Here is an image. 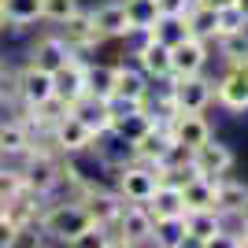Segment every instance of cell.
<instances>
[{
  "label": "cell",
  "instance_id": "6da1fadb",
  "mask_svg": "<svg viewBox=\"0 0 248 248\" xmlns=\"http://www.w3.org/2000/svg\"><path fill=\"white\" fill-rule=\"evenodd\" d=\"M85 226H89V215H85V207L78 204L71 193H67L63 200L48 197L41 204L37 230H41L48 241H56V245H71V237H74V233H82Z\"/></svg>",
  "mask_w": 248,
  "mask_h": 248
},
{
  "label": "cell",
  "instance_id": "7a4b0ae2",
  "mask_svg": "<svg viewBox=\"0 0 248 248\" xmlns=\"http://www.w3.org/2000/svg\"><path fill=\"white\" fill-rule=\"evenodd\" d=\"M152 230H155V218L145 204H123L119 218L108 230V245H115V248L152 245Z\"/></svg>",
  "mask_w": 248,
  "mask_h": 248
},
{
  "label": "cell",
  "instance_id": "3957f363",
  "mask_svg": "<svg viewBox=\"0 0 248 248\" xmlns=\"http://www.w3.org/2000/svg\"><path fill=\"white\" fill-rule=\"evenodd\" d=\"M111 174H115V193H119L126 204H145L155 193V186H159L155 167L141 163V159H126L123 167H115Z\"/></svg>",
  "mask_w": 248,
  "mask_h": 248
},
{
  "label": "cell",
  "instance_id": "277c9868",
  "mask_svg": "<svg viewBox=\"0 0 248 248\" xmlns=\"http://www.w3.org/2000/svg\"><path fill=\"white\" fill-rule=\"evenodd\" d=\"M48 141L56 145V152H60V155H85L89 148L96 145V134L71 111V108H67V115H60L56 126L48 130Z\"/></svg>",
  "mask_w": 248,
  "mask_h": 248
},
{
  "label": "cell",
  "instance_id": "5b68a950",
  "mask_svg": "<svg viewBox=\"0 0 248 248\" xmlns=\"http://www.w3.org/2000/svg\"><path fill=\"white\" fill-rule=\"evenodd\" d=\"M170 96H174L178 111H207L215 104V82L200 74H170Z\"/></svg>",
  "mask_w": 248,
  "mask_h": 248
},
{
  "label": "cell",
  "instance_id": "8992f818",
  "mask_svg": "<svg viewBox=\"0 0 248 248\" xmlns=\"http://www.w3.org/2000/svg\"><path fill=\"white\" fill-rule=\"evenodd\" d=\"M74 200L85 207V215H89V222H96V226H108L111 230V222L119 218V211H123L126 200L115 193V189L100 186V182H93V186H85L82 193H74Z\"/></svg>",
  "mask_w": 248,
  "mask_h": 248
},
{
  "label": "cell",
  "instance_id": "52a82bcc",
  "mask_svg": "<svg viewBox=\"0 0 248 248\" xmlns=\"http://www.w3.org/2000/svg\"><path fill=\"white\" fill-rule=\"evenodd\" d=\"M52 30L67 41V48H71L74 56H85V52H93V48H100V45H104V37L96 33V26H93L89 8H78L74 15H67V19H63L60 26H52Z\"/></svg>",
  "mask_w": 248,
  "mask_h": 248
},
{
  "label": "cell",
  "instance_id": "ba28073f",
  "mask_svg": "<svg viewBox=\"0 0 248 248\" xmlns=\"http://www.w3.org/2000/svg\"><path fill=\"white\" fill-rule=\"evenodd\" d=\"M11 93H15V104L19 108H33V104H41L52 96V74L41 71V67H19V71L11 74Z\"/></svg>",
  "mask_w": 248,
  "mask_h": 248
},
{
  "label": "cell",
  "instance_id": "9c48e42d",
  "mask_svg": "<svg viewBox=\"0 0 248 248\" xmlns=\"http://www.w3.org/2000/svg\"><path fill=\"white\" fill-rule=\"evenodd\" d=\"M215 104L233 115L248 111V67L245 63H226V74L215 82Z\"/></svg>",
  "mask_w": 248,
  "mask_h": 248
},
{
  "label": "cell",
  "instance_id": "30bf717a",
  "mask_svg": "<svg viewBox=\"0 0 248 248\" xmlns=\"http://www.w3.org/2000/svg\"><path fill=\"white\" fill-rule=\"evenodd\" d=\"M33 145H37V134L30 130V123H26L19 111L8 115V119H0V159L19 163Z\"/></svg>",
  "mask_w": 248,
  "mask_h": 248
},
{
  "label": "cell",
  "instance_id": "8fae6325",
  "mask_svg": "<svg viewBox=\"0 0 248 248\" xmlns=\"http://www.w3.org/2000/svg\"><path fill=\"white\" fill-rule=\"evenodd\" d=\"M71 60H74V52L67 48V41H63L56 30L37 33V41L30 45V56H26V63H33V67H41V71H48V74L67 67Z\"/></svg>",
  "mask_w": 248,
  "mask_h": 248
},
{
  "label": "cell",
  "instance_id": "7c38bea8",
  "mask_svg": "<svg viewBox=\"0 0 248 248\" xmlns=\"http://www.w3.org/2000/svg\"><path fill=\"white\" fill-rule=\"evenodd\" d=\"M167 134L174 141H182L186 148H200L207 137H215V130L204 119V111H174L167 119Z\"/></svg>",
  "mask_w": 248,
  "mask_h": 248
},
{
  "label": "cell",
  "instance_id": "4fadbf2b",
  "mask_svg": "<svg viewBox=\"0 0 248 248\" xmlns=\"http://www.w3.org/2000/svg\"><path fill=\"white\" fill-rule=\"evenodd\" d=\"M233 148L222 145V141H215V137H207L200 148H193V170L204 178H222L233 170Z\"/></svg>",
  "mask_w": 248,
  "mask_h": 248
},
{
  "label": "cell",
  "instance_id": "5bb4252c",
  "mask_svg": "<svg viewBox=\"0 0 248 248\" xmlns=\"http://www.w3.org/2000/svg\"><path fill=\"white\" fill-rule=\"evenodd\" d=\"M226 233V215H218L215 207L211 211H186V237L189 245H218Z\"/></svg>",
  "mask_w": 248,
  "mask_h": 248
},
{
  "label": "cell",
  "instance_id": "9a60e30c",
  "mask_svg": "<svg viewBox=\"0 0 248 248\" xmlns=\"http://www.w3.org/2000/svg\"><path fill=\"white\" fill-rule=\"evenodd\" d=\"M207 60H211V41H200L193 33H189L182 45L170 48V71H174L178 78H182V74H200L207 67Z\"/></svg>",
  "mask_w": 248,
  "mask_h": 248
},
{
  "label": "cell",
  "instance_id": "2e32d148",
  "mask_svg": "<svg viewBox=\"0 0 248 248\" xmlns=\"http://www.w3.org/2000/svg\"><path fill=\"white\" fill-rule=\"evenodd\" d=\"M89 15H93V26H96V33H100L104 41H123L126 33H130L123 0H100V4L89 8Z\"/></svg>",
  "mask_w": 248,
  "mask_h": 248
},
{
  "label": "cell",
  "instance_id": "e0dca14e",
  "mask_svg": "<svg viewBox=\"0 0 248 248\" xmlns=\"http://www.w3.org/2000/svg\"><path fill=\"white\" fill-rule=\"evenodd\" d=\"M52 96H60L67 108L85 96V56H74L67 67L52 71Z\"/></svg>",
  "mask_w": 248,
  "mask_h": 248
},
{
  "label": "cell",
  "instance_id": "ac0fdd59",
  "mask_svg": "<svg viewBox=\"0 0 248 248\" xmlns=\"http://www.w3.org/2000/svg\"><path fill=\"white\" fill-rule=\"evenodd\" d=\"M130 60H134L137 67L152 78V82H167V78L174 74V71H170V48L159 45L155 37H148L141 48H134V52H130Z\"/></svg>",
  "mask_w": 248,
  "mask_h": 248
},
{
  "label": "cell",
  "instance_id": "d6986e66",
  "mask_svg": "<svg viewBox=\"0 0 248 248\" xmlns=\"http://www.w3.org/2000/svg\"><path fill=\"white\" fill-rule=\"evenodd\" d=\"M152 78H148L134 60L130 63H115V93L111 96H126V100H148Z\"/></svg>",
  "mask_w": 248,
  "mask_h": 248
},
{
  "label": "cell",
  "instance_id": "ffe728a7",
  "mask_svg": "<svg viewBox=\"0 0 248 248\" xmlns=\"http://www.w3.org/2000/svg\"><path fill=\"white\" fill-rule=\"evenodd\" d=\"M0 15H4V22H8V30H15V33L45 22L41 0H0Z\"/></svg>",
  "mask_w": 248,
  "mask_h": 248
},
{
  "label": "cell",
  "instance_id": "44dd1931",
  "mask_svg": "<svg viewBox=\"0 0 248 248\" xmlns=\"http://www.w3.org/2000/svg\"><path fill=\"white\" fill-rule=\"evenodd\" d=\"M248 207V186L237 182V178H215V211L218 215H241Z\"/></svg>",
  "mask_w": 248,
  "mask_h": 248
},
{
  "label": "cell",
  "instance_id": "7402d4cb",
  "mask_svg": "<svg viewBox=\"0 0 248 248\" xmlns=\"http://www.w3.org/2000/svg\"><path fill=\"white\" fill-rule=\"evenodd\" d=\"M145 207L152 211V218H174V215H186V200H182V186L159 182V186H155V193L145 200Z\"/></svg>",
  "mask_w": 248,
  "mask_h": 248
},
{
  "label": "cell",
  "instance_id": "603a6c76",
  "mask_svg": "<svg viewBox=\"0 0 248 248\" xmlns=\"http://www.w3.org/2000/svg\"><path fill=\"white\" fill-rule=\"evenodd\" d=\"M41 204H45V197H37V193H30V189L22 186L15 197H8V211H4V215H8L19 230H22V226H37Z\"/></svg>",
  "mask_w": 248,
  "mask_h": 248
},
{
  "label": "cell",
  "instance_id": "cb8c5ba5",
  "mask_svg": "<svg viewBox=\"0 0 248 248\" xmlns=\"http://www.w3.org/2000/svg\"><path fill=\"white\" fill-rule=\"evenodd\" d=\"M71 111L82 119L89 130H93L96 137H104L108 130H111V111H108V100H96V96H89L85 93L82 100H74L71 104Z\"/></svg>",
  "mask_w": 248,
  "mask_h": 248
},
{
  "label": "cell",
  "instance_id": "d4e9b609",
  "mask_svg": "<svg viewBox=\"0 0 248 248\" xmlns=\"http://www.w3.org/2000/svg\"><path fill=\"white\" fill-rule=\"evenodd\" d=\"M182 200H186V211H211L215 207V178L193 174L189 182H182Z\"/></svg>",
  "mask_w": 248,
  "mask_h": 248
},
{
  "label": "cell",
  "instance_id": "484cf974",
  "mask_svg": "<svg viewBox=\"0 0 248 248\" xmlns=\"http://www.w3.org/2000/svg\"><path fill=\"white\" fill-rule=\"evenodd\" d=\"M85 93L108 100L115 93V63H89L85 60Z\"/></svg>",
  "mask_w": 248,
  "mask_h": 248
},
{
  "label": "cell",
  "instance_id": "4316f807",
  "mask_svg": "<svg viewBox=\"0 0 248 248\" xmlns=\"http://www.w3.org/2000/svg\"><path fill=\"white\" fill-rule=\"evenodd\" d=\"M152 245L155 248H186V215H174V218H155V230H152Z\"/></svg>",
  "mask_w": 248,
  "mask_h": 248
},
{
  "label": "cell",
  "instance_id": "83f0119b",
  "mask_svg": "<svg viewBox=\"0 0 248 248\" xmlns=\"http://www.w3.org/2000/svg\"><path fill=\"white\" fill-rule=\"evenodd\" d=\"M152 37L159 45H167V48H174V45H182L189 37V26H186V15H159V19L152 22Z\"/></svg>",
  "mask_w": 248,
  "mask_h": 248
},
{
  "label": "cell",
  "instance_id": "f1b7e54d",
  "mask_svg": "<svg viewBox=\"0 0 248 248\" xmlns=\"http://www.w3.org/2000/svg\"><path fill=\"white\" fill-rule=\"evenodd\" d=\"M186 26L193 37H200V41H215V8H207V4H189L186 11Z\"/></svg>",
  "mask_w": 248,
  "mask_h": 248
},
{
  "label": "cell",
  "instance_id": "f546056e",
  "mask_svg": "<svg viewBox=\"0 0 248 248\" xmlns=\"http://www.w3.org/2000/svg\"><path fill=\"white\" fill-rule=\"evenodd\" d=\"M123 8H126V22H130V30H152V22L159 19L155 0H123Z\"/></svg>",
  "mask_w": 248,
  "mask_h": 248
},
{
  "label": "cell",
  "instance_id": "4dcf8cb0",
  "mask_svg": "<svg viewBox=\"0 0 248 248\" xmlns=\"http://www.w3.org/2000/svg\"><path fill=\"white\" fill-rule=\"evenodd\" d=\"M215 45H218V52H222L226 63H245L248 67V30L230 33V37H218Z\"/></svg>",
  "mask_w": 248,
  "mask_h": 248
},
{
  "label": "cell",
  "instance_id": "1f68e13d",
  "mask_svg": "<svg viewBox=\"0 0 248 248\" xmlns=\"http://www.w3.org/2000/svg\"><path fill=\"white\" fill-rule=\"evenodd\" d=\"M241 30H248V19L241 15L237 4L215 11V41H218V37H230V33H241Z\"/></svg>",
  "mask_w": 248,
  "mask_h": 248
},
{
  "label": "cell",
  "instance_id": "d6a6232c",
  "mask_svg": "<svg viewBox=\"0 0 248 248\" xmlns=\"http://www.w3.org/2000/svg\"><path fill=\"white\" fill-rule=\"evenodd\" d=\"M19 189H22V170H19V163L0 159V197L8 200V197H15Z\"/></svg>",
  "mask_w": 248,
  "mask_h": 248
},
{
  "label": "cell",
  "instance_id": "836d02e7",
  "mask_svg": "<svg viewBox=\"0 0 248 248\" xmlns=\"http://www.w3.org/2000/svg\"><path fill=\"white\" fill-rule=\"evenodd\" d=\"M82 8V0H41V11H45V22H52V26H60L67 15H74V11Z\"/></svg>",
  "mask_w": 248,
  "mask_h": 248
},
{
  "label": "cell",
  "instance_id": "e575fe53",
  "mask_svg": "<svg viewBox=\"0 0 248 248\" xmlns=\"http://www.w3.org/2000/svg\"><path fill=\"white\" fill-rule=\"evenodd\" d=\"M71 248H108V226L89 222L82 233H74V237H71Z\"/></svg>",
  "mask_w": 248,
  "mask_h": 248
},
{
  "label": "cell",
  "instance_id": "d590c367",
  "mask_svg": "<svg viewBox=\"0 0 248 248\" xmlns=\"http://www.w3.org/2000/svg\"><path fill=\"white\" fill-rule=\"evenodd\" d=\"M15 233H19V226L8 215H0V248H15Z\"/></svg>",
  "mask_w": 248,
  "mask_h": 248
},
{
  "label": "cell",
  "instance_id": "8d00e7d4",
  "mask_svg": "<svg viewBox=\"0 0 248 248\" xmlns=\"http://www.w3.org/2000/svg\"><path fill=\"white\" fill-rule=\"evenodd\" d=\"M189 4H193V0H155L159 15H186Z\"/></svg>",
  "mask_w": 248,
  "mask_h": 248
},
{
  "label": "cell",
  "instance_id": "74e56055",
  "mask_svg": "<svg viewBox=\"0 0 248 248\" xmlns=\"http://www.w3.org/2000/svg\"><path fill=\"white\" fill-rule=\"evenodd\" d=\"M237 218H241V222H237V233L230 237V245H237V248H248V207L241 211Z\"/></svg>",
  "mask_w": 248,
  "mask_h": 248
},
{
  "label": "cell",
  "instance_id": "f35d334b",
  "mask_svg": "<svg viewBox=\"0 0 248 248\" xmlns=\"http://www.w3.org/2000/svg\"><path fill=\"white\" fill-rule=\"evenodd\" d=\"M197 4H207V8H215V11H222V8H233L237 0H197Z\"/></svg>",
  "mask_w": 248,
  "mask_h": 248
},
{
  "label": "cell",
  "instance_id": "ab89813d",
  "mask_svg": "<svg viewBox=\"0 0 248 248\" xmlns=\"http://www.w3.org/2000/svg\"><path fill=\"white\" fill-rule=\"evenodd\" d=\"M237 8H241V15L248 19V0H237Z\"/></svg>",
  "mask_w": 248,
  "mask_h": 248
},
{
  "label": "cell",
  "instance_id": "60d3db41",
  "mask_svg": "<svg viewBox=\"0 0 248 248\" xmlns=\"http://www.w3.org/2000/svg\"><path fill=\"white\" fill-rule=\"evenodd\" d=\"M0 33H8V22H4V15H0Z\"/></svg>",
  "mask_w": 248,
  "mask_h": 248
},
{
  "label": "cell",
  "instance_id": "b9f144b4",
  "mask_svg": "<svg viewBox=\"0 0 248 248\" xmlns=\"http://www.w3.org/2000/svg\"><path fill=\"white\" fill-rule=\"evenodd\" d=\"M0 74H4V52H0Z\"/></svg>",
  "mask_w": 248,
  "mask_h": 248
}]
</instances>
